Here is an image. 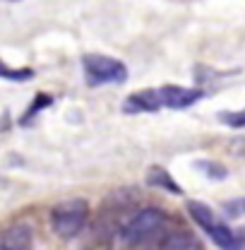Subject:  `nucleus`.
<instances>
[{"label": "nucleus", "mask_w": 245, "mask_h": 250, "mask_svg": "<svg viewBox=\"0 0 245 250\" xmlns=\"http://www.w3.org/2000/svg\"><path fill=\"white\" fill-rule=\"evenodd\" d=\"M166 226H168L166 212H161L159 207H144L122 224L121 238L127 246H144L152 241L156 243L159 238H163L168 233Z\"/></svg>", "instance_id": "1"}, {"label": "nucleus", "mask_w": 245, "mask_h": 250, "mask_svg": "<svg viewBox=\"0 0 245 250\" xmlns=\"http://www.w3.org/2000/svg\"><path fill=\"white\" fill-rule=\"evenodd\" d=\"M187 214L192 217V221L212 238L216 248L221 250H245V236L233 231L228 224H224L221 219L212 212V207H207L200 200L187 202Z\"/></svg>", "instance_id": "2"}, {"label": "nucleus", "mask_w": 245, "mask_h": 250, "mask_svg": "<svg viewBox=\"0 0 245 250\" xmlns=\"http://www.w3.org/2000/svg\"><path fill=\"white\" fill-rule=\"evenodd\" d=\"M82 72H84L87 87L125 84L127 82V65L121 58L103 56V53H84L82 56Z\"/></svg>", "instance_id": "3"}, {"label": "nucleus", "mask_w": 245, "mask_h": 250, "mask_svg": "<svg viewBox=\"0 0 245 250\" xmlns=\"http://www.w3.org/2000/svg\"><path fill=\"white\" fill-rule=\"evenodd\" d=\"M89 221V202L77 197V200H65L51 209V229L61 238H75L82 233V229Z\"/></svg>", "instance_id": "4"}, {"label": "nucleus", "mask_w": 245, "mask_h": 250, "mask_svg": "<svg viewBox=\"0 0 245 250\" xmlns=\"http://www.w3.org/2000/svg\"><path fill=\"white\" fill-rule=\"evenodd\" d=\"M156 92H159L161 108H171V111H185L204 96L200 87H181V84H163L156 87Z\"/></svg>", "instance_id": "5"}, {"label": "nucleus", "mask_w": 245, "mask_h": 250, "mask_svg": "<svg viewBox=\"0 0 245 250\" xmlns=\"http://www.w3.org/2000/svg\"><path fill=\"white\" fill-rule=\"evenodd\" d=\"M34 246V231L27 221H15L2 231L0 250H31Z\"/></svg>", "instance_id": "6"}, {"label": "nucleus", "mask_w": 245, "mask_h": 250, "mask_svg": "<svg viewBox=\"0 0 245 250\" xmlns=\"http://www.w3.org/2000/svg\"><path fill=\"white\" fill-rule=\"evenodd\" d=\"M156 111H161L156 87L130 94L122 101V113H127V116H132V113H156Z\"/></svg>", "instance_id": "7"}, {"label": "nucleus", "mask_w": 245, "mask_h": 250, "mask_svg": "<svg viewBox=\"0 0 245 250\" xmlns=\"http://www.w3.org/2000/svg\"><path fill=\"white\" fill-rule=\"evenodd\" d=\"M152 250H202V246L187 231H168L163 238H159L154 243Z\"/></svg>", "instance_id": "8"}, {"label": "nucleus", "mask_w": 245, "mask_h": 250, "mask_svg": "<svg viewBox=\"0 0 245 250\" xmlns=\"http://www.w3.org/2000/svg\"><path fill=\"white\" fill-rule=\"evenodd\" d=\"M147 183L152 188H161V190H166V192H171V195H183V188L176 183V178H173L163 166H152V168L147 171Z\"/></svg>", "instance_id": "9"}, {"label": "nucleus", "mask_w": 245, "mask_h": 250, "mask_svg": "<svg viewBox=\"0 0 245 250\" xmlns=\"http://www.w3.org/2000/svg\"><path fill=\"white\" fill-rule=\"evenodd\" d=\"M48 106H53V96H51V94H46V92L34 94V99L29 101L27 111L20 116L17 125H22V127H31V123L36 121V116H39V113H43Z\"/></svg>", "instance_id": "10"}, {"label": "nucleus", "mask_w": 245, "mask_h": 250, "mask_svg": "<svg viewBox=\"0 0 245 250\" xmlns=\"http://www.w3.org/2000/svg\"><path fill=\"white\" fill-rule=\"evenodd\" d=\"M195 168H197L204 178H209V181H226V178H228V168H226L224 164H219V161L200 159V161H195Z\"/></svg>", "instance_id": "11"}, {"label": "nucleus", "mask_w": 245, "mask_h": 250, "mask_svg": "<svg viewBox=\"0 0 245 250\" xmlns=\"http://www.w3.org/2000/svg\"><path fill=\"white\" fill-rule=\"evenodd\" d=\"M0 77H2L5 82H27V80L34 77V70H31V67L15 70V67H10L7 62H2V65H0Z\"/></svg>", "instance_id": "12"}, {"label": "nucleus", "mask_w": 245, "mask_h": 250, "mask_svg": "<svg viewBox=\"0 0 245 250\" xmlns=\"http://www.w3.org/2000/svg\"><path fill=\"white\" fill-rule=\"evenodd\" d=\"M216 118H219V123L226 125V127L241 130V127H245V108H241V111H221Z\"/></svg>", "instance_id": "13"}, {"label": "nucleus", "mask_w": 245, "mask_h": 250, "mask_svg": "<svg viewBox=\"0 0 245 250\" xmlns=\"http://www.w3.org/2000/svg\"><path fill=\"white\" fill-rule=\"evenodd\" d=\"M221 212L228 219H241L245 217V197H236V200H226L221 205Z\"/></svg>", "instance_id": "14"}]
</instances>
